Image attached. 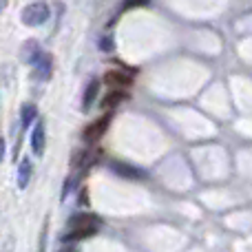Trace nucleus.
<instances>
[{"instance_id":"obj_1","label":"nucleus","mask_w":252,"mask_h":252,"mask_svg":"<svg viewBox=\"0 0 252 252\" xmlns=\"http://www.w3.org/2000/svg\"><path fill=\"white\" fill-rule=\"evenodd\" d=\"M102 226V219L93 213H82L78 217L71 219V230L64 235V241L66 244H73V241H82V239H89L93 237Z\"/></svg>"},{"instance_id":"obj_2","label":"nucleus","mask_w":252,"mask_h":252,"mask_svg":"<svg viewBox=\"0 0 252 252\" xmlns=\"http://www.w3.org/2000/svg\"><path fill=\"white\" fill-rule=\"evenodd\" d=\"M20 20L25 22L27 27H38V25H42V22H47L49 20L47 2H31V4H27V7L22 9V13H20Z\"/></svg>"},{"instance_id":"obj_3","label":"nucleus","mask_w":252,"mask_h":252,"mask_svg":"<svg viewBox=\"0 0 252 252\" xmlns=\"http://www.w3.org/2000/svg\"><path fill=\"white\" fill-rule=\"evenodd\" d=\"M51 73H53V58L49 56V53H40L38 60L33 62V73H31V78H33L35 82H49Z\"/></svg>"},{"instance_id":"obj_4","label":"nucleus","mask_w":252,"mask_h":252,"mask_svg":"<svg viewBox=\"0 0 252 252\" xmlns=\"http://www.w3.org/2000/svg\"><path fill=\"white\" fill-rule=\"evenodd\" d=\"M109 124H111V115H102V118L93 120V122L89 124L87 128H84V133H82L84 142H87V144H95L97 139H100L102 135L106 133V128H109Z\"/></svg>"},{"instance_id":"obj_5","label":"nucleus","mask_w":252,"mask_h":252,"mask_svg":"<svg viewBox=\"0 0 252 252\" xmlns=\"http://www.w3.org/2000/svg\"><path fill=\"white\" fill-rule=\"evenodd\" d=\"M104 82L109 84V87L120 89V91H122V89H126V87H130V84H133V80H130V75L124 73V71H106Z\"/></svg>"},{"instance_id":"obj_6","label":"nucleus","mask_w":252,"mask_h":252,"mask_svg":"<svg viewBox=\"0 0 252 252\" xmlns=\"http://www.w3.org/2000/svg\"><path fill=\"white\" fill-rule=\"evenodd\" d=\"M44 146H47V135H44V124H38L31 133V148L35 155H42Z\"/></svg>"},{"instance_id":"obj_7","label":"nucleus","mask_w":252,"mask_h":252,"mask_svg":"<svg viewBox=\"0 0 252 252\" xmlns=\"http://www.w3.org/2000/svg\"><path fill=\"white\" fill-rule=\"evenodd\" d=\"M128 100V95H126L124 91H120V89H113L111 93H106L104 95V100H102V109H106V111H111V109H115V106H120L122 102Z\"/></svg>"},{"instance_id":"obj_8","label":"nucleus","mask_w":252,"mask_h":252,"mask_svg":"<svg viewBox=\"0 0 252 252\" xmlns=\"http://www.w3.org/2000/svg\"><path fill=\"white\" fill-rule=\"evenodd\" d=\"M97 93H100V80H91V82H89V87L84 89V95H82V109L84 111H89L93 106Z\"/></svg>"},{"instance_id":"obj_9","label":"nucleus","mask_w":252,"mask_h":252,"mask_svg":"<svg viewBox=\"0 0 252 252\" xmlns=\"http://www.w3.org/2000/svg\"><path fill=\"white\" fill-rule=\"evenodd\" d=\"M40 53L42 51H40L38 42H35V40H29V42H25V49H22V60L29 62V64H33V62L38 60Z\"/></svg>"},{"instance_id":"obj_10","label":"nucleus","mask_w":252,"mask_h":252,"mask_svg":"<svg viewBox=\"0 0 252 252\" xmlns=\"http://www.w3.org/2000/svg\"><path fill=\"white\" fill-rule=\"evenodd\" d=\"M29 179H31V161L29 159H22L20 166H18V186L27 188Z\"/></svg>"},{"instance_id":"obj_11","label":"nucleus","mask_w":252,"mask_h":252,"mask_svg":"<svg viewBox=\"0 0 252 252\" xmlns=\"http://www.w3.org/2000/svg\"><path fill=\"white\" fill-rule=\"evenodd\" d=\"M35 118H38V109H35V104H25L20 109V122H22V126H29Z\"/></svg>"},{"instance_id":"obj_12","label":"nucleus","mask_w":252,"mask_h":252,"mask_svg":"<svg viewBox=\"0 0 252 252\" xmlns=\"http://www.w3.org/2000/svg\"><path fill=\"white\" fill-rule=\"evenodd\" d=\"M115 173H120V175H124V177H139V173H137V168H130V166H124V164H118L115 166Z\"/></svg>"},{"instance_id":"obj_13","label":"nucleus","mask_w":252,"mask_h":252,"mask_svg":"<svg viewBox=\"0 0 252 252\" xmlns=\"http://www.w3.org/2000/svg\"><path fill=\"white\" fill-rule=\"evenodd\" d=\"M100 49H102V51H111V49H113V40H111V38H102L100 40Z\"/></svg>"},{"instance_id":"obj_14","label":"nucleus","mask_w":252,"mask_h":252,"mask_svg":"<svg viewBox=\"0 0 252 252\" xmlns=\"http://www.w3.org/2000/svg\"><path fill=\"white\" fill-rule=\"evenodd\" d=\"M148 0H126L124 2V9H130V7H142V4H146Z\"/></svg>"},{"instance_id":"obj_15","label":"nucleus","mask_w":252,"mask_h":252,"mask_svg":"<svg viewBox=\"0 0 252 252\" xmlns=\"http://www.w3.org/2000/svg\"><path fill=\"white\" fill-rule=\"evenodd\" d=\"M4 7H7V0H0V11H2Z\"/></svg>"},{"instance_id":"obj_16","label":"nucleus","mask_w":252,"mask_h":252,"mask_svg":"<svg viewBox=\"0 0 252 252\" xmlns=\"http://www.w3.org/2000/svg\"><path fill=\"white\" fill-rule=\"evenodd\" d=\"M60 252H75L73 248H64V250H60Z\"/></svg>"},{"instance_id":"obj_17","label":"nucleus","mask_w":252,"mask_h":252,"mask_svg":"<svg viewBox=\"0 0 252 252\" xmlns=\"http://www.w3.org/2000/svg\"><path fill=\"white\" fill-rule=\"evenodd\" d=\"M0 159H2V142H0Z\"/></svg>"}]
</instances>
